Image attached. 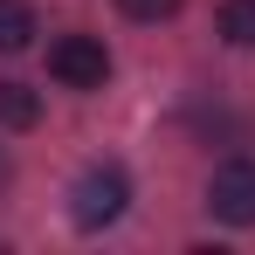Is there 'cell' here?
I'll list each match as a JSON object with an SVG mask.
<instances>
[{
    "label": "cell",
    "instance_id": "6da1fadb",
    "mask_svg": "<svg viewBox=\"0 0 255 255\" xmlns=\"http://www.w3.org/2000/svg\"><path fill=\"white\" fill-rule=\"evenodd\" d=\"M125 200H131L125 166H90L83 179L69 186V221H76V228H111V221L125 214Z\"/></svg>",
    "mask_w": 255,
    "mask_h": 255
},
{
    "label": "cell",
    "instance_id": "7a4b0ae2",
    "mask_svg": "<svg viewBox=\"0 0 255 255\" xmlns=\"http://www.w3.org/2000/svg\"><path fill=\"white\" fill-rule=\"evenodd\" d=\"M207 214L228 228H255V159H221L207 179Z\"/></svg>",
    "mask_w": 255,
    "mask_h": 255
},
{
    "label": "cell",
    "instance_id": "3957f363",
    "mask_svg": "<svg viewBox=\"0 0 255 255\" xmlns=\"http://www.w3.org/2000/svg\"><path fill=\"white\" fill-rule=\"evenodd\" d=\"M48 76L62 90H104L111 76V55L97 35H62V42H48Z\"/></svg>",
    "mask_w": 255,
    "mask_h": 255
},
{
    "label": "cell",
    "instance_id": "277c9868",
    "mask_svg": "<svg viewBox=\"0 0 255 255\" xmlns=\"http://www.w3.org/2000/svg\"><path fill=\"white\" fill-rule=\"evenodd\" d=\"M35 42V7L28 0H0V55H21Z\"/></svg>",
    "mask_w": 255,
    "mask_h": 255
},
{
    "label": "cell",
    "instance_id": "5b68a950",
    "mask_svg": "<svg viewBox=\"0 0 255 255\" xmlns=\"http://www.w3.org/2000/svg\"><path fill=\"white\" fill-rule=\"evenodd\" d=\"M35 118H42V97H35V90H28V83H0V125L28 131Z\"/></svg>",
    "mask_w": 255,
    "mask_h": 255
},
{
    "label": "cell",
    "instance_id": "8992f818",
    "mask_svg": "<svg viewBox=\"0 0 255 255\" xmlns=\"http://www.w3.org/2000/svg\"><path fill=\"white\" fill-rule=\"evenodd\" d=\"M214 28H221V42H235V48H255V0H221Z\"/></svg>",
    "mask_w": 255,
    "mask_h": 255
},
{
    "label": "cell",
    "instance_id": "52a82bcc",
    "mask_svg": "<svg viewBox=\"0 0 255 255\" xmlns=\"http://www.w3.org/2000/svg\"><path fill=\"white\" fill-rule=\"evenodd\" d=\"M118 7H125L131 21H166V14L179 7V0H118Z\"/></svg>",
    "mask_w": 255,
    "mask_h": 255
}]
</instances>
